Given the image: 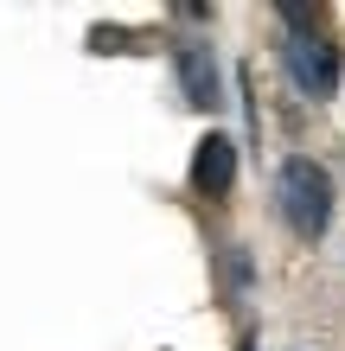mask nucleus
<instances>
[{"mask_svg": "<svg viewBox=\"0 0 345 351\" xmlns=\"http://www.w3.org/2000/svg\"><path fill=\"white\" fill-rule=\"evenodd\" d=\"M281 64H288L294 90L313 96V102H326L339 90V45L326 32H288V38H281Z\"/></svg>", "mask_w": 345, "mask_h": 351, "instance_id": "nucleus-2", "label": "nucleus"}, {"mask_svg": "<svg viewBox=\"0 0 345 351\" xmlns=\"http://www.w3.org/2000/svg\"><path fill=\"white\" fill-rule=\"evenodd\" d=\"M333 173L320 167V160L307 154H294V160H281V173H275V211L281 223L300 237V243H320L333 230Z\"/></svg>", "mask_w": 345, "mask_h": 351, "instance_id": "nucleus-1", "label": "nucleus"}, {"mask_svg": "<svg viewBox=\"0 0 345 351\" xmlns=\"http://www.w3.org/2000/svg\"><path fill=\"white\" fill-rule=\"evenodd\" d=\"M173 77L192 109H224V77H217V58L205 38H173Z\"/></svg>", "mask_w": 345, "mask_h": 351, "instance_id": "nucleus-3", "label": "nucleus"}, {"mask_svg": "<svg viewBox=\"0 0 345 351\" xmlns=\"http://www.w3.org/2000/svg\"><path fill=\"white\" fill-rule=\"evenodd\" d=\"M250 275H256V268H250V250H243V243H230V250H224V287H230V300L250 294Z\"/></svg>", "mask_w": 345, "mask_h": 351, "instance_id": "nucleus-5", "label": "nucleus"}, {"mask_svg": "<svg viewBox=\"0 0 345 351\" xmlns=\"http://www.w3.org/2000/svg\"><path fill=\"white\" fill-rule=\"evenodd\" d=\"M230 185H237V141L211 128V134L192 147V192H198V198H224Z\"/></svg>", "mask_w": 345, "mask_h": 351, "instance_id": "nucleus-4", "label": "nucleus"}]
</instances>
